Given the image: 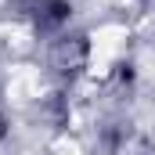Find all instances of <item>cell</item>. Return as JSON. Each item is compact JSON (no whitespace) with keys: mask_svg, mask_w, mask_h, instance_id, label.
Segmentation results:
<instances>
[{"mask_svg":"<svg viewBox=\"0 0 155 155\" xmlns=\"http://www.w3.org/2000/svg\"><path fill=\"white\" fill-rule=\"evenodd\" d=\"M33 22L40 33H54L69 22V4L65 0H36L33 4Z\"/></svg>","mask_w":155,"mask_h":155,"instance_id":"6da1fadb","label":"cell"},{"mask_svg":"<svg viewBox=\"0 0 155 155\" xmlns=\"http://www.w3.org/2000/svg\"><path fill=\"white\" fill-rule=\"evenodd\" d=\"M83 54H87V43L83 40H69V43H58L54 47V69H61V72H72L79 61H83Z\"/></svg>","mask_w":155,"mask_h":155,"instance_id":"7a4b0ae2","label":"cell"}]
</instances>
